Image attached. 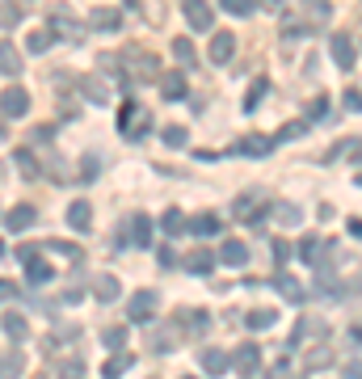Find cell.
Instances as JSON below:
<instances>
[{"mask_svg":"<svg viewBox=\"0 0 362 379\" xmlns=\"http://www.w3.org/2000/svg\"><path fill=\"white\" fill-rule=\"evenodd\" d=\"M4 333H8V342H25V338H30L25 316H21V312H4Z\"/></svg>","mask_w":362,"mask_h":379,"instance_id":"d4e9b609","label":"cell"},{"mask_svg":"<svg viewBox=\"0 0 362 379\" xmlns=\"http://www.w3.org/2000/svg\"><path fill=\"white\" fill-rule=\"evenodd\" d=\"M160 139H164V148H186V131H181L177 122H173V127H164V135H160Z\"/></svg>","mask_w":362,"mask_h":379,"instance_id":"ab89813d","label":"cell"},{"mask_svg":"<svg viewBox=\"0 0 362 379\" xmlns=\"http://www.w3.org/2000/svg\"><path fill=\"white\" fill-rule=\"evenodd\" d=\"M34 219H38V211H34L30 203H21V207H13V211L4 215V228H8V232H25V228H34Z\"/></svg>","mask_w":362,"mask_h":379,"instance_id":"4fadbf2b","label":"cell"},{"mask_svg":"<svg viewBox=\"0 0 362 379\" xmlns=\"http://www.w3.org/2000/svg\"><path fill=\"white\" fill-rule=\"evenodd\" d=\"M0 139H4V127H0Z\"/></svg>","mask_w":362,"mask_h":379,"instance_id":"6f0895ef","label":"cell"},{"mask_svg":"<svg viewBox=\"0 0 362 379\" xmlns=\"http://www.w3.org/2000/svg\"><path fill=\"white\" fill-rule=\"evenodd\" d=\"M304 131H308V122H287V127H283V139H299Z\"/></svg>","mask_w":362,"mask_h":379,"instance_id":"7dc6e473","label":"cell"},{"mask_svg":"<svg viewBox=\"0 0 362 379\" xmlns=\"http://www.w3.org/2000/svg\"><path fill=\"white\" fill-rule=\"evenodd\" d=\"M93 295H97L101 304H114V300L122 295V283H118L114 274H97V278H93Z\"/></svg>","mask_w":362,"mask_h":379,"instance_id":"2e32d148","label":"cell"},{"mask_svg":"<svg viewBox=\"0 0 362 379\" xmlns=\"http://www.w3.org/2000/svg\"><path fill=\"white\" fill-rule=\"evenodd\" d=\"M156 300H160V295H156V291H148V287H143V291H135V295L127 300V316H131V321H139V325H143V321H152V316H156Z\"/></svg>","mask_w":362,"mask_h":379,"instance_id":"3957f363","label":"cell"},{"mask_svg":"<svg viewBox=\"0 0 362 379\" xmlns=\"http://www.w3.org/2000/svg\"><path fill=\"white\" fill-rule=\"evenodd\" d=\"M101 371H105V379H118V375H127V371H131V354H122V350H118V354H110Z\"/></svg>","mask_w":362,"mask_h":379,"instance_id":"f1b7e54d","label":"cell"},{"mask_svg":"<svg viewBox=\"0 0 362 379\" xmlns=\"http://www.w3.org/2000/svg\"><path fill=\"white\" fill-rule=\"evenodd\" d=\"M89 25H97L101 34H114V30H122V13L110 8V4H97V8L89 13Z\"/></svg>","mask_w":362,"mask_h":379,"instance_id":"ba28073f","label":"cell"},{"mask_svg":"<svg viewBox=\"0 0 362 379\" xmlns=\"http://www.w3.org/2000/svg\"><path fill=\"white\" fill-rule=\"evenodd\" d=\"M177 342H181L177 325H160V329H156V333L148 338V350H152V354H169V350H173Z\"/></svg>","mask_w":362,"mask_h":379,"instance_id":"30bf717a","label":"cell"},{"mask_svg":"<svg viewBox=\"0 0 362 379\" xmlns=\"http://www.w3.org/2000/svg\"><path fill=\"white\" fill-rule=\"evenodd\" d=\"M0 253H4V245H0Z\"/></svg>","mask_w":362,"mask_h":379,"instance_id":"680465c9","label":"cell"},{"mask_svg":"<svg viewBox=\"0 0 362 379\" xmlns=\"http://www.w3.org/2000/svg\"><path fill=\"white\" fill-rule=\"evenodd\" d=\"M236 215H240V219H257V215H261V203L245 194V198H236Z\"/></svg>","mask_w":362,"mask_h":379,"instance_id":"8d00e7d4","label":"cell"},{"mask_svg":"<svg viewBox=\"0 0 362 379\" xmlns=\"http://www.w3.org/2000/svg\"><path fill=\"white\" fill-rule=\"evenodd\" d=\"M51 46H55V30H46V25H42V30H34V34L25 38V51H34V55L51 51Z\"/></svg>","mask_w":362,"mask_h":379,"instance_id":"484cf974","label":"cell"},{"mask_svg":"<svg viewBox=\"0 0 362 379\" xmlns=\"http://www.w3.org/2000/svg\"><path fill=\"white\" fill-rule=\"evenodd\" d=\"M304 8H308L312 21H329V17H333V4H329V0H304Z\"/></svg>","mask_w":362,"mask_h":379,"instance_id":"d590c367","label":"cell"},{"mask_svg":"<svg viewBox=\"0 0 362 379\" xmlns=\"http://www.w3.org/2000/svg\"><path fill=\"white\" fill-rule=\"evenodd\" d=\"M342 379H362V363H350V367L342 371Z\"/></svg>","mask_w":362,"mask_h":379,"instance_id":"f5cc1de1","label":"cell"},{"mask_svg":"<svg viewBox=\"0 0 362 379\" xmlns=\"http://www.w3.org/2000/svg\"><path fill=\"white\" fill-rule=\"evenodd\" d=\"M8 295H13V300H17V287H13V283H4V278H0V304H4V300H8Z\"/></svg>","mask_w":362,"mask_h":379,"instance_id":"816d5d0a","label":"cell"},{"mask_svg":"<svg viewBox=\"0 0 362 379\" xmlns=\"http://www.w3.org/2000/svg\"><path fill=\"white\" fill-rule=\"evenodd\" d=\"M266 89H270V80H257V84H253V93L245 97V110H257V105H261V93H266Z\"/></svg>","mask_w":362,"mask_h":379,"instance_id":"ee69618b","label":"cell"},{"mask_svg":"<svg viewBox=\"0 0 362 379\" xmlns=\"http://www.w3.org/2000/svg\"><path fill=\"white\" fill-rule=\"evenodd\" d=\"M17 262H25V266L38 262V245H21V249H17Z\"/></svg>","mask_w":362,"mask_h":379,"instance_id":"c3c4849f","label":"cell"},{"mask_svg":"<svg viewBox=\"0 0 362 379\" xmlns=\"http://www.w3.org/2000/svg\"><path fill=\"white\" fill-rule=\"evenodd\" d=\"M181 13H186L190 30H215V8L207 0H181Z\"/></svg>","mask_w":362,"mask_h":379,"instance_id":"277c9868","label":"cell"},{"mask_svg":"<svg viewBox=\"0 0 362 379\" xmlns=\"http://www.w3.org/2000/svg\"><path fill=\"white\" fill-rule=\"evenodd\" d=\"M80 93L89 97V101H97V105H105L114 93H110V84L101 80V76H80Z\"/></svg>","mask_w":362,"mask_h":379,"instance_id":"5bb4252c","label":"cell"},{"mask_svg":"<svg viewBox=\"0 0 362 379\" xmlns=\"http://www.w3.org/2000/svg\"><path fill=\"white\" fill-rule=\"evenodd\" d=\"M329 55H333V63H337V68H354L358 46H354V38H350V34H333V38H329Z\"/></svg>","mask_w":362,"mask_h":379,"instance_id":"8992f818","label":"cell"},{"mask_svg":"<svg viewBox=\"0 0 362 379\" xmlns=\"http://www.w3.org/2000/svg\"><path fill=\"white\" fill-rule=\"evenodd\" d=\"M198 363H202V371H207V375H224V371L232 367V354H228V350H215V346H207V350L198 354Z\"/></svg>","mask_w":362,"mask_h":379,"instance_id":"8fae6325","label":"cell"},{"mask_svg":"<svg viewBox=\"0 0 362 379\" xmlns=\"http://www.w3.org/2000/svg\"><path fill=\"white\" fill-rule=\"evenodd\" d=\"M274 291H278V295H287V304H304V300H308L304 283H299L295 274H283V270H278V278H274Z\"/></svg>","mask_w":362,"mask_h":379,"instance_id":"9c48e42d","label":"cell"},{"mask_svg":"<svg viewBox=\"0 0 362 379\" xmlns=\"http://www.w3.org/2000/svg\"><path fill=\"white\" fill-rule=\"evenodd\" d=\"M160 93H164V101H181V97H186V72H181V68L164 72V76H160Z\"/></svg>","mask_w":362,"mask_h":379,"instance_id":"7c38bea8","label":"cell"},{"mask_svg":"<svg viewBox=\"0 0 362 379\" xmlns=\"http://www.w3.org/2000/svg\"><path fill=\"white\" fill-rule=\"evenodd\" d=\"M186 270H190V274H211V270H215V253H211V249H194V253L186 257Z\"/></svg>","mask_w":362,"mask_h":379,"instance_id":"603a6c76","label":"cell"},{"mask_svg":"<svg viewBox=\"0 0 362 379\" xmlns=\"http://www.w3.org/2000/svg\"><path fill=\"white\" fill-rule=\"evenodd\" d=\"M321 249H325V245H321V240H312V236H308V240H304V245H299V257H304V262H308V266H321Z\"/></svg>","mask_w":362,"mask_h":379,"instance_id":"74e56055","label":"cell"},{"mask_svg":"<svg viewBox=\"0 0 362 379\" xmlns=\"http://www.w3.org/2000/svg\"><path fill=\"white\" fill-rule=\"evenodd\" d=\"M236 152H240V156H270V152H274V139H270V135H249V139L236 143Z\"/></svg>","mask_w":362,"mask_h":379,"instance_id":"e0dca14e","label":"cell"},{"mask_svg":"<svg viewBox=\"0 0 362 379\" xmlns=\"http://www.w3.org/2000/svg\"><path fill=\"white\" fill-rule=\"evenodd\" d=\"M224 4V13H232V17H249L253 13V0H219Z\"/></svg>","mask_w":362,"mask_h":379,"instance_id":"60d3db41","label":"cell"},{"mask_svg":"<svg viewBox=\"0 0 362 379\" xmlns=\"http://www.w3.org/2000/svg\"><path fill=\"white\" fill-rule=\"evenodd\" d=\"M131 4H135V8H139L143 17L152 13V21H160V17H164V8H160V0H131Z\"/></svg>","mask_w":362,"mask_h":379,"instance_id":"7bdbcfd3","label":"cell"},{"mask_svg":"<svg viewBox=\"0 0 362 379\" xmlns=\"http://www.w3.org/2000/svg\"><path fill=\"white\" fill-rule=\"evenodd\" d=\"M274 262H278V266L291 262V245H287V240H274Z\"/></svg>","mask_w":362,"mask_h":379,"instance_id":"bcb514c9","label":"cell"},{"mask_svg":"<svg viewBox=\"0 0 362 379\" xmlns=\"http://www.w3.org/2000/svg\"><path fill=\"white\" fill-rule=\"evenodd\" d=\"M186 232H194V236H202V240H207V236H215V232H219V215H215V211H202V215H194V219H190V228H186Z\"/></svg>","mask_w":362,"mask_h":379,"instance_id":"7402d4cb","label":"cell"},{"mask_svg":"<svg viewBox=\"0 0 362 379\" xmlns=\"http://www.w3.org/2000/svg\"><path fill=\"white\" fill-rule=\"evenodd\" d=\"M325 110H329V105H325V97H316V101L308 105V118H325Z\"/></svg>","mask_w":362,"mask_h":379,"instance_id":"f907efd6","label":"cell"},{"mask_svg":"<svg viewBox=\"0 0 362 379\" xmlns=\"http://www.w3.org/2000/svg\"><path fill=\"white\" fill-rule=\"evenodd\" d=\"M274 321H278V312H274V308H253V312L245 316V325H249V329H270Z\"/></svg>","mask_w":362,"mask_h":379,"instance_id":"f546056e","label":"cell"},{"mask_svg":"<svg viewBox=\"0 0 362 379\" xmlns=\"http://www.w3.org/2000/svg\"><path fill=\"white\" fill-rule=\"evenodd\" d=\"M25 278H30L34 287H42V283H51V278H55V270H51L46 262H30V270H25Z\"/></svg>","mask_w":362,"mask_h":379,"instance_id":"1f68e13d","label":"cell"},{"mask_svg":"<svg viewBox=\"0 0 362 379\" xmlns=\"http://www.w3.org/2000/svg\"><path fill=\"white\" fill-rule=\"evenodd\" d=\"M118 131H122L127 139H143V135L152 131V114H148V105H139V101H122V110H118Z\"/></svg>","mask_w":362,"mask_h":379,"instance_id":"6da1fadb","label":"cell"},{"mask_svg":"<svg viewBox=\"0 0 362 379\" xmlns=\"http://www.w3.org/2000/svg\"><path fill=\"white\" fill-rule=\"evenodd\" d=\"M232 367H236L245 379H253V375H257V367H261V350H257L253 342L236 346V350H232Z\"/></svg>","mask_w":362,"mask_h":379,"instance_id":"5b68a950","label":"cell"},{"mask_svg":"<svg viewBox=\"0 0 362 379\" xmlns=\"http://www.w3.org/2000/svg\"><path fill=\"white\" fill-rule=\"evenodd\" d=\"M274 219L287 224V228H299V224H304V211H299L295 203H278V207H274Z\"/></svg>","mask_w":362,"mask_h":379,"instance_id":"83f0119b","label":"cell"},{"mask_svg":"<svg viewBox=\"0 0 362 379\" xmlns=\"http://www.w3.org/2000/svg\"><path fill=\"white\" fill-rule=\"evenodd\" d=\"M160 228H164V232H169V236H181V232H186V228H190V219H186V215H181V211H177V207H169V211H164V215H160Z\"/></svg>","mask_w":362,"mask_h":379,"instance_id":"4316f807","label":"cell"},{"mask_svg":"<svg viewBox=\"0 0 362 379\" xmlns=\"http://www.w3.org/2000/svg\"><path fill=\"white\" fill-rule=\"evenodd\" d=\"M350 342H354V346H362V325H354V329H350Z\"/></svg>","mask_w":362,"mask_h":379,"instance_id":"9f6ffc18","label":"cell"},{"mask_svg":"<svg viewBox=\"0 0 362 379\" xmlns=\"http://www.w3.org/2000/svg\"><path fill=\"white\" fill-rule=\"evenodd\" d=\"M0 114H4V118H25V114H30V93H25L21 84H8V89L0 93Z\"/></svg>","mask_w":362,"mask_h":379,"instance_id":"7a4b0ae2","label":"cell"},{"mask_svg":"<svg viewBox=\"0 0 362 379\" xmlns=\"http://www.w3.org/2000/svg\"><path fill=\"white\" fill-rule=\"evenodd\" d=\"M186 379H194V375H186Z\"/></svg>","mask_w":362,"mask_h":379,"instance_id":"91938a15","label":"cell"},{"mask_svg":"<svg viewBox=\"0 0 362 379\" xmlns=\"http://www.w3.org/2000/svg\"><path fill=\"white\" fill-rule=\"evenodd\" d=\"M219 262L224 266H249V245L245 240H224L219 245Z\"/></svg>","mask_w":362,"mask_h":379,"instance_id":"9a60e30c","label":"cell"},{"mask_svg":"<svg viewBox=\"0 0 362 379\" xmlns=\"http://www.w3.org/2000/svg\"><path fill=\"white\" fill-rule=\"evenodd\" d=\"M59 379H84V363H63V367H59Z\"/></svg>","mask_w":362,"mask_h":379,"instance_id":"f6af8a7d","label":"cell"},{"mask_svg":"<svg viewBox=\"0 0 362 379\" xmlns=\"http://www.w3.org/2000/svg\"><path fill=\"white\" fill-rule=\"evenodd\" d=\"M21 68H25V63H21V51H17L8 38H0V72H4V76H17Z\"/></svg>","mask_w":362,"mask_h":379,"instance_id":"ffe728a7","label":"cell"},{"mask_svg":"<svg viewBox=\"0 0 362 379\" xmlns=\"http://www.w3.org/2000/svg\"><path fill=\"white\" fill-rule=\"evenodd\" d=\"M329 359H333V354H329V346L312 350V359H308V371H325V367H329Z\"/></svg>","mask_w":362,"mask_h":379,"instance_id":"b9f144b4","label":"cell"},{"mask_svg":"<svg viewBox=\"0 0 362 379\" xmlns=\"http://www.w3.org/2000/svg\"><path fill=\"white\" fill-rule=\"evenodd\" d=\"M173 55H177L181 63H194V42H190V38H173Z\"/></svg>","mask_w":362,"mask_h":379,"instance_id":"f35d334b","label":"cell"},{"mask_svg":"<svg viewBox=\"0 0 362 379\" xmlns=\"http://www.w3.org/2000/svg\"><path fill=\"white\" fill-rule=\"evenodd\" d=\"M13 165H17V173H21V177H25V181H38V173H42V169H38V160H34V152H30V148H17V152H13Z\"/></svg>","mask_w":362,"mask_h":379,"instance_id":"44dd1931","label":"cell"},{"mask_svg":"<svg viewBox=\"0 0 362 379\" xmlns=\"http://www.w3.org/2000/svg\"><path fill=\"white\" fill-rule=\"evenodd\" d=\"M232 55H236L232 30H215V38H211V46H207V59H211V63H228Z\"/></svg>","mask_w":362,"mask_h":379,"instance_id":"52a82bcc","label":"cell"},{"mask_svg":"<svg viewBox=\"0 0 362 379\" xmlns=\"http://www.w3.org/2000/svg\"><path fill=\"white\" fill-rule=\"evenodd\" d=\"M181 325H190L194 333H207L211 316H207V312H177V329H181Z\"/></svg>","mask_w":362,"mask_h":379,"instance_id":"4dcf8cb0","label":"cell"},{"mask_svg":"<svg viewBox=\"0 0 362 379\" xmlns=\"http://www.w3.org/2000/svg\"><path fill=\"white\" fill-rule=\"evenodd\" d=\"M8 371L21 375V359H17V354H13V359H0V375H8Z\"/></svg>","mask_w":362,"mask_h":379,"instance_id":"681fc988","label":"cell"},{"mask_svg":"<svg viewBox=\"0 0 362 379\" xmlns=\"http://www.w3.org/2000/svg\"><path fill=\"white\" fill-rule=\"evenodd\" d=\"M127 245H139V249L152 245V219H148V215H131V236H127Z\"/></svg>","mask_w":362,"mask_h":379,"instance_id":"ac0fdd59","label":"cell"},{"mask_svg":"<svg viewBox=\"0 0 362 379\" xmlns=\"http://www.w3.org/2000/svg\"><path fill=\"white\" fill-rule=\"evenodd\" d=\"M325 333H329V325H325V321H312V316H304V321L295 325V333H291V346H295V342H304V338H316V342H325Z\"/></svg>","mask_w":362,"mask_h":379,"instance_id":"d6986e66","label":"cell"},{"mask_svg":"<svg viewBox=\"0 0 362 379\" xmlns=\"http://www.w3.org/2000/svg\"><path fill=\"white\" fill-rule=\"evenodd\" d=\"M346 105H350V110H362V93H346Z\"/></svg>","mask_w":362,"mask_h":379,"instance_id":"db71d44e","label":"cell"},{"mask_svg":"<svg viewBox=\"0 0 362 379\" xmlns=\"http://www.w3.org/2000/svg\"><path fill=\"white\" fill-rule=\"evenodd\" d=\"M350 236H358L362 240V219H350Z\"/></svg>","mask_w":362,"mask_h":379,"instance_id":"11a10c76","label":"cell"},{"mask_svg":"<svg viewBox=\"0 0 362 379\" xmlns=\"http://www.w3.org/2000/svg\"><path fill=\"white\" fill-rule=\"evenodd\" d=\"M67 224H72L76 232H84V228L93 224V207H89L84 198H80V203H72V207H67Z\"/></svg>","mask_w":362,"mask_h":379,"instance_id":"cb8c5ba5","label":"cell"},{"mask_svg":"<svg viewBox=\"0 0 362 379\" xmlns=\"http://www.w3.org/2000/svg\"><path fill=\"white\" fill-rule=\"evenodd\" d=\"M46 253H59V257H67V262H84V253H80L76 245H63V240H46Z\"/></svg>","mask_w":362,"mask_h":379,"instance_id":"e575fe53","label":"cell"},{"mask_svg":"<svg viewBox=\"0 0 362 379\" xmlns=\"http://www.w3.org/2000/svg\"><path fill=\"white\" fill-rule=\"evenodd\" d=\"M101 346H105L110 354H118V350L127 346V329H118V325H114V329H105V333H101Z\"/></svg>","mask_w":362,"mask_h":379,"instance_id":"d6a6232c","label":"cell"},{"mask_svg":"<svg viewBox=\"0 0 362 379\" xmlns=\"http://www.w3.org/2000/svg\"><path fill=\"white\" fill-rule=\"evenodd\" d=\"M13 25H21V8L13 0H0V30H13Z\"/></svg>","mask_w":362,"mask_h":379,"instance_id":"836d02e7","label":"cell"}]
</instances>
